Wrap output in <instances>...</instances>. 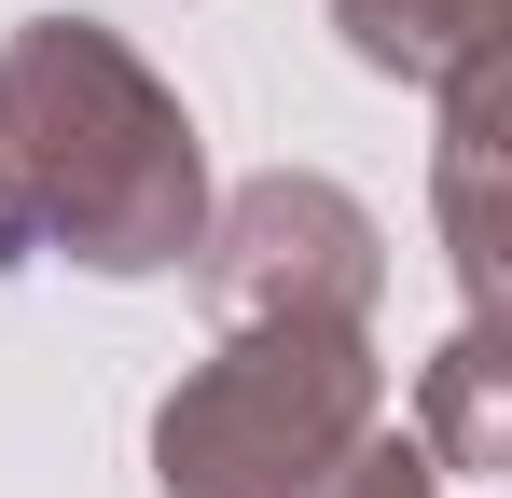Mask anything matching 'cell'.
<instances>
[{"mask_svg": "<svg viewBox=\"0 0 512 498\" xmlns=\"http://www.w3.org/2000/svg\"><path fill=\"white\" fill-rule=\"evenodd\" d=\"M208 236V139L111 14H28L0 42V277H180Z\"/></svg>", "mask_w": 512, "mask_h": 498, "instance_id": "obj_1", "label": "cell"}, {"mask_svg": "<svg viewBox=\"0 0 512 498\" xmlns=\"http://www.w3.org/2000/svg\"><path fill=\"white\" fill-rule=\"evenodd\" d=\"M374 429H388V360L360 319H236L153 402V485L167 498H360Z\"/></svg>", "mask_w": 512, "mask_h": 498, "instance_id": "obj_2", "label": "cell"}, {"mask_svg": "<svg viewBox=\"0 0 512 498\" xmlns=\"http://www.w3.org/2000/svg\"><path fill=\"white\" fill-rule=\"evenodd\" d=\"M194 291L208 319H360L388 305V222L319 180V166H263L236 194H208V236H194Z\"/></svg>", "mask_w": 512, "mask_h": 498, "instance_id": "obj_3", "label": "cell"}, {"mask_svg": "<svg viewBox=\"0 0 512 498\" xmlns=\"http://www.w3.org/2000/svg\"><path fill=\"white\" fill-rule=\"evenodd\" d=\"M443 97V249H457V305L471 319H499V97H512V56L485 42V56H457V70L429 83Z\"/></svg>", "mask_w": 512, "mask_h": 498, "instance_id": "obj_4", "label": "cell"}, {"mask_svg": "<svg viewBox=\"0 0 512 498\" xmlns=\"http://www.w3.org/2000/svg\"><path fill=\"white\" fill-rule=\"evenodd\" d=\"M499 319H457L443 332V360L416 374V457L443 485H499L512 471V402H499Z\"/></svg>", "mask_w": 512, "mask_h": 498, "instance_id": "obj_5", "label": "cell"}, {"mask_svg": "<svg viewBox=\"0 0 512 498\" xmlns=\"http://www.w3.org/2000/svg\"><path fill=\"white\" fill-rule=\"evenodd\" d=\"M333 28H346V56H360V70L443 83L457 56H485V42H499V0H333Z\"/></svg>", "mask_w": 512, "mask_h": 498, "instance_id": "obj_6", "label": "cell"}, {"mask_svg": "<svg viewBox=\"0 0 512 498\" xmlns=\"http://www.w3.org/2000/svg\"><path fill=\"white\" fill-rule=\"evenodd\" d=\"M360 498H443V471L416 457V429H374V457H360Z\"/></svg>", "mask_w": 512, "mask_h": 498, "instance_id": "obj_7", "label": "cell"}]
</instances>
